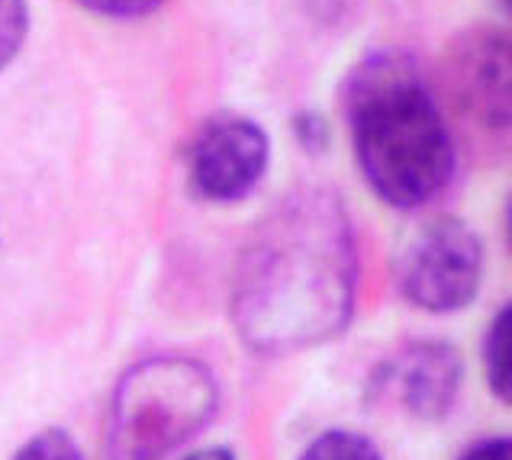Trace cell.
I'll return each mask as SVG.
<instances>
[{"instance_id": "11", "label": "cell", "mask_w": 512, "mask_h": 460, "mask_svg": "<svg viewBox=\"0 0 512 460\" xmlns=\"http://www.w3.org/2000/svg\"><path fill=\"white\" fill-rule=\"evenodd\" d=\"M13 460H81L75 441L62 432H42L29 444H23V451Z\"/></svg>"}, {"instance_id": "4", "label": "cell", "mask_w": 512, "mask_h": 460, "mask_svg": "<svg viewBox=\"0 0 512 460\" xmlns=\"http://www.w3.org/2000/svg\"><path fill=\"white\" fill-rule=\"evenodd\" d=\"M484 280V242L458 216L426 222L397 258V287L422 313L451 316L477 300Z\"/></svg>"}, {"instance_id": "5", "label": "cell", "mask_w": 512, "mask_h": 460, "mask_svg": "<svg viewBox=\"0 0 512 460\" xmlns=\"http://www.w3.org/2000/svg\"><path fill=\"white\" fill-rule=\"evenodd\" d=\"M445 78L455 107L484 129L512 126V36L474 26L451 42Z\"/></svg>"}, {"instance_id": "3", "label": "cell", "mask_w": 512, "mask_h": 460, "mask_svg": "<svg viewBox=\"0 0 512 460\" xmlns=\"http://www.w3.org/2000/svg\"><path fill=\"white\" fill-rule=\"evenodd\" d=\"M216 380L190 358H152L126 370L110 406L104 460H158L213 419Z\"/></svg>"}, {"instance_id": "12", "label": "cell", "mask_w": 512, "mask_h": 460, "mask_svg": "<svg viewBox=\"0 0 512 460\" xmlns=\"http://www.w3.org/2000/svg\"><path fill=\"white\" fill-rule=\"evenodd\" d=\"M78 7L97 13V17H110V20H139L149 17L165 0H75Z\"/></svg>"}, {"instance_id": "14", "label": "cell", "mask_w": 512, "mask_h": 460, "mask_svg": "<svg viewBox=\"0 0 512 460\" xmlns=\"http://www.w3.org/2000/svg\"><path fill=\"white\" fill-rule=\"evenodd\" d=\"M187 460H232V454L223 451V448H210V451H200V454L187 457Z\"/></svg>"}, {"instance_id": "8", "label": "cell", "mask_w": 512, "mask_h": 460, "mask_svg": "<svg viewBox=\"0 0 512 460\" xmlns=\"http://www.w3.org/2000/svg\"><path fill=\"white\" fill-rule=\"evenodd\" d=\"M484 370L490 393L512 406V303L503 306L490 322L484 338Z\"/></svg>"}, {"instance_id": "15", "label": "cell", "mask_w": 512, "mask_h": 460, "mask_svg": "<svg viewBox=\"0 0 512 460\" xmlns=\"http://www.w3.org/2000/svg\"><path fill=\"white\" fill-rule=\"evenodd\" d=\"M506 239H509V248H512V197H509V206H506Z\"/></svg>"}, {"instance_id": "10", "label": "cell", "mask_w": 512, "mask_h": 460, "mask_svg": "<svg viewBox=\"0 0 512 460\" xmlns=\"http://www.w3.org/2000/svg\"><path fill=\"white\" fill-rule=\"evenodd\" d=\"M29 29L26 0H0V71L20 55Z\"/></svg>"}, {"instance_id": "1", "label": "cell", "mask_w": 512, "mask_h": 460, "mask_svg": "<svg viewBox=\"0 0 512 460\" xmlns=\"http://www.w3.org/2000/svg\"><path fill=\"white\" fill-rule=\"evenodd\" d=\"M355 290L358 248L342 200L297 190L248 235L232 277V319L261 354L303 351L345 329Z\"/></svg>"}, {"instance_id": "9", "label": "cell", "mask_w": 512, "mask_h": 460, "mask_svg": "<svg viewBox=\"0 0 512 460\" xmlns=\"http://www.w3.org/2000/svg\"><path fill=\"white\" fill-rule=\"evenodd\" d=\"M300 460H384L371 438L355 432H326L319 435Z\"/></svg>"}, {"instance_id": "2", "label": "cell", "mask_w": 512, "mask_h": 460, "mask_svg": "<svg viewBox=\"0 0 512 460\" xmlns=\"http://www.w3.org/2000/svg\"><path fill=\"white\" fill-rule=\"evenodd\" d=\"M342 110L364 181L387 206L419 210L448 187L455 142L413 55H364L345 78Z\"/></svg>"}, {"instance_id": "6", "label": "cell", "mask_w": 512, "mask_h": 460, "mask_svg": "<svg viewBox=\"0 0 512 460\" xmlns=\"http://www.w3.org/2000/svg\"><path fill=\"white\" fill-rule=\"evenodd\" d=\"M190 184L213 203L245 200L268 171V136L245 116H213L190 145Z\"/></svg>"}, {"instance_id": "16", "label": "cell", "mask_w": 512, "mask_h": 460, "mask_svg": "<svg viewBox=\"0 0 512 460\" xmlns=\"http://www.w3.org/2000/svg\"><path fill=\"white\" fill-rule=\"evenodd\" d=\"M506 4H509V7H512V0H506Z\"/></svg>"}, {"instance_id": "13", "label": "cell", "mask_w": 512, "mask_h": 460, "mask_svg": "<svg viewBox=\"0 0 512 460\" xmlns=\"http://www.w3.org/2000/svg\"><path fill=\"white\" fill-rule=\"evenodd\" d=\"M461 460H512V438H490L480 441Z\"/></svg>"}, {"instance_id": "7", "label": "cell", "mask_w": 512, "mask_h": 460, "mask_svg": "<svg viewBox=\"0 0 512 460\" xmlns=\"http://www.w3.org/2000/svg\"><path fill=\"white\" fill-rule=\"evenodd\" d=\"M464 380L461 354L445 341H409L377 367L374 387L413 419H445Z\"/></svg>"}]
</instances>
